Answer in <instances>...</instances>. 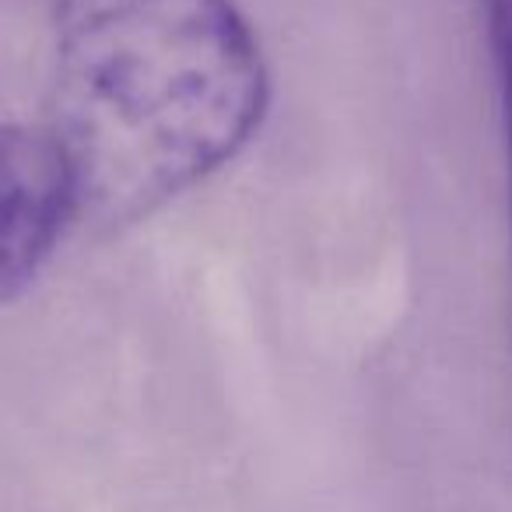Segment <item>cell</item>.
I'll list each match as a JSON object with an SVG mask.
<instances>
[{
    "label": "cell",
    "instance_id": "6da1fadb",
    "mask_svg": "<svg viewBox=\"0 0 512 512\" xmlns=\"http://www.w3.org/2000/svg\"><path fill=\"white\" fill-rule=\"evenodd\" d=\"M267 106L271 74L232 0H57L46 127L85 225H134L204 183Z\"/></svg>",
    "mask_w": 512,
    "mask_h": 512
},
{
    "label": "cell",
    "instance_id": "7a4b0ae2",
    "mask_svg": "<svg viewBox=\"0 0 512 512\" xmlns=\"http://www.w3.org/2000/svg\"><path fill=\"white\" fill-rule=\"evenodd\" d=\"M71 225L78 197L57 137L0 123V306L36 285Z\"/></svg>",
    "mask_w": 512,
    "mask_h": 512
},
{
    "label": "cell",
    "instance_id": "3957f363",
    "mask_svg": "<svg viewBox=\"0 0 512 512\" xmlns=\"http://www.w3.org/2000/svg\"><path fill=\"white\" fill-rule=\"evenodd\" d=\"M484 15H488V43L498 74V95H502L505 148H509V200H512V0H484Z\"/></svg>",
    "mask_w": 512,
    "mask_h": 512
}]
</instances>
